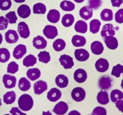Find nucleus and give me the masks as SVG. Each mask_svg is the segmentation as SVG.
I'll return each mask as SVG.
<instances>
[{"label":"nucleus","instance_id":"obj_1","mask_svg":"<svg viewBox=\"0 0 123 115\" xmlns=\"http://www.w3.org/2000/svg\"><path fill=\"white\" fill-rule=\"evenodd\" d=\"M33 104V100L32 97L28 94H22L18 100L19 108L24 112H28L31 109Z\"/></svg>","mask_w":123,"mask_h":115},{"label":"nucleus","instance_id":"obj_2","mask_svg":"<svg viewBox=\"0 0 123 115\" xmlns=\"http://www.w3.org/2000/svg\"><path fill=\"white\" fill-rule=\"evenodd\" d=\"M72 98L76 102H82L85 98L86 93L81 87H76L71 92Z\"/></svg>","mask_w":123,"mask_h":115},{"label":"nucleus","instance_id":"obj_3","mask_svg":"<svg viewBox=\"0 0 123 115\" xmlns=\"http://www.w3.org/2000/svg\"><path fill=\"white\" fill-rule=\"evenodd\" d=\"M3 82L4 85L6 88H13L16 85L17 79L13 75L4 74L3 76Z\"/></svg>","mask_w":123,"mask_h":115},{"label":"nucleus","instance_id":"obj_4","mask_svg":"<svg viewBox=\"0 0 123 115\" xmlns=\"http://www.w3.org/2000/svg\"><path fill=\"white\" fill-rule=\"evenodd\" d=\"M43 34L48 39H53L58 35V32L55 26L47 25L43 29Z\"/></svg>","mask_w":123,"mask_h":115},{"label":"nucleus","instance_id":"obj_5","mask_svg":"<svg viewBox=\"0 0 123 115\" xmlns=\"http://www.w3.org/2000/svg\"><path fill=\"white\" fill-rule=\"evenodd\" d=\"M59 61L62 66L65 69H71L74 66V62L72 57L69 55L64 54L61 55L59 58Z\"/></svg>","mask_w":123,"mask_h":115},{"label":"nucleus","instance_id":"obj_6","mask_svg":"<svg viewBox=\"0 0 123 115\" xmlns=\"http://www.w3.org/2000/svg\"><path fill=\"white\" fill-rule=\"evenodd\" d=\"M18 30L19 35L24 39H26L30 36V30L28 25L25 22H21L18 23Z\"/></svg>","mask_w":123,"mask_h":115},{"label":"nucleus","instance_id":"obj_7","mask_svg":"<svg viewBox=\"0 0 123 115\" xmlns=\"http://www.w3.org/2000/svg\"><path fill=\"white\" fill-rule=\"evenodd\" d=\"M47 84L44 80H38L34 84L33 89L34 93L37 95H40L43 93L44 92L47 90Z\"/></svg>","mask_w":123,"mask_h":115},{"label":"nucleus","instance_id":"obj_8","mask_svg":"<svg viewBox=\"0 0 123 115\" xmlns=\"http://www.w3.org/2000/svg\"><path fill=\"white\" fill-rule=\"evenodd\" d=\"M112 79L109 76L104 75L101 77L98 80V86L102 90H107L112 86Z\"/></svg>","mask_w":123,"mask_h":115},{"label":"nucleus","instance_id":"obj_9","mask_svg":"<svg viewBox=\"0 0 123 115\" xmlns=\"http://www.w3.org/2000/svg\"><path fill=\"white\" fill-rule=\"evenodd\" d=\"M95 67L98 72L103 73L107 71L108 69L109 64L107 59L101 58L98 59L96 62Z\"/></svg>","mask_w":123,"mask_h":115},{"label":"nucleus","instance_id":"obj_10","mask_svg":"<svg viewBox=\"0 0 123 115\" xmlns=\"http://www.w3.org/2000/svg\"><path fill=\"white\" fill-rule=\"evenodd\" d=\"M68 110V106L66 102L61 101L54 107L53 112L57 115H63L67 113Z\"/></svg>","mask_w":123,"mask_h":115},{"label":"nucleus","instance_id":"obj_11","mask_svg":"<svg viewBox=\"0 0 123 115\" xmlns=\"http://www.w3.org/2000/svg\"><path fill=\"white\" fill-rule=\"evenodd\" d=\"M74 56L77 60L85 62L89 58V53L85 49H76L74 52Z\"/></svg>","mask_w":123,"mask_h":115},{"label":"nucleus","instance_id":"obj_12","mask_svg":"<svg viewBox=\"0 0 123 115\" xmlns=\"http://www.w3.org/2000/svg\"><path fill=\"white\" fill-rule=\"evenodd\" d=\"M27 52L26 45L24 44H18L14 49L13 56L15 59H20L24 56Z\"/></svg>","mask_w":123,"mask_h":115},{"label":"nucleus","instance_id":"obj_13","mask_svg":"<svg viewBox=\"0 0 123 115\" xmlns=\"http://www.w3.org/2000/svg\"><path fill=\"white\" fill-rule=\"evenodd\" d=\"M61 91L56 88H52L47 93V97L50 101L55 102L61 98Z\"/></svg>","mask_w":123,"mask_h":115},{"label":"nucleus","instance_id":"obj_14","mask_svg":"<svg viewBox=\"0 0 123 115\" xmlns=\"http://www.w3.org/2000/svg\"><path fill=\"white\" fill-rule=\"evenodd\" d=\"M5 40L9 44L16 43L18 40V34L15 30H8L5 33Z\"/></svg>","mask_w":123,"mask_h":115},{"label":"nucleus","instance_id":"obj_15","mask_svg":"<svg viewBox=\"0 0 123 115\" xmlns=\"http://www.w3.org/2000/svg\"><path fill=\"white\" fill-rule=\"evenodd\" d=\"M87 74L85 70L83 69H78L74 73V79L76 82L83 83L86 80Z\"/></svg>","mask_w":123,"mask_h":115},{"label":"nucleus","instance_id":"obj_16","mask_svg":"<svg viewBox=\"0 0 123 115\" xmlns=\"http://www.w3.org/2000/svg\"><path fill=\"white\" fill-rule=\"evenodd\" d=\"M33 47L37 49H45L47 45V42L44 38L41 36H37L34 37L32 41Z\"/></svg>","mask_w":123,"mask_h":115},{"label":"nucleus","instance_id":"obj_17","mask_svg":"<svg viewBox=\"0 0 123 115\" xmlns=\"http://www.w3.org/2000/svg\"><path fill=\"white\" fill-rule=\"evenodd\" d=\"M80 16L85 20H88L91 18L93 15V10L90 6L83 7L80 10Z\"/></svg>","mask_w":123,"mask_h":115},{"label":"nucleus","instance_id":"obj_18","mask_svg":"<svg viewBox=\"0 0 123 115\" xmlns=\"http://www.w3.org/2000/svg\"><path fill=\"white\" fill-rule=\"evenodd\" d=\"M104 41L107 48L110 50H115L118 47V41L114 36H110L104 37Z\"/></svg>","mask_w":123,"mask_h":115},{"label":"nucleus","instance_id":"obj_19","mask_svg":"<svg viewBox=\"0 0 123 115\" xmlns=\"http://www.w3.org/2000/svg\"><path fill=\"white\" fill-rule=\"evenodd\" d=\"M115 30L112 24H106L104 25L101 31V36L102 37H106L107 36L115 35Z\"/></svg>","mask_w":123,"mask_h":115},{"label":"nucleus","instance_id":"obj_20","mask_svg":"<svg viewBox=\"0 0 123 115\" xmlns=\"http://www.w3.org/2000/svg\"><path fill=\"white\" fill-rule=\"evenodd\" d=\"M18 16L23 19L27 18L30 15L31 9L29 6L23 4L18 7Z\"/></svg>","mask_w":123,"mask_h":115},{"label":"nucleus","instance_id":"obj_21","mask_svg":"<svg viewBox=\"0 0 123 115\" xmlns=\"http://www.w3.org/2000/svg\"><path fill=\"white\" fill-rule=\"evenodd\" d=\"M104 46L99 41H95L91 44V50L95 55H101L104 51Z\"/></svg>","mask_w":123,"mask_h":115},{"label":"nucleus","instance_id":"obj_22","mask_svg":"<svg viewBox=\"0 0 123 115\" xmlns=\"http://www.w3.org/2000/svg\"><path fill=\"white\" fill-rule=\"evenodd\" d=\"M47 20L52 23H56L58 22L60 19V13L56 9L49 10L47 16Z\"/></svg>","mask_w":123,"mask_h":115},{"label":"nucleus","instance_id":"obj_23","mask_svg":"<svg viewBox=\"0 0 123 115\" xmlns=\"http://www.w3.org/2000/svg\"><path fill=\"white\" fill-rule=\"evenodd\" d=\"M41 71L37 68L29 69L26 73L27 76L32 81H34L39 79L41 76Z\"/></svg>","mask_w":123,"mask_h":115},{"label":"nucleus","instance_id":"obj_24","mask_svg":"<svg viewBox=\"0 0 123 115\" xmlns=\"http://www.w3.org/2000/svg\"><path fill=\"white\" fill-rule=\"evenodd\" d=\"M56 85L61 88L66 87L69 83L68 79L66 75L63 74H59L55 78Z\"/></svg>","mask_w":123,"mask_h":115},{"label":"nucleus","instance_id":"obj_25","mask_svg":"<svg viewBox=\"0 0 123 115\" xmlns=\"http://www.w3.org/2000/svg\"><path fill=\"white\" fill-rule=\"evenodd\" d=\"M16 99V93L14 91H8L4 95L3 101L6 104H12Z\"/></svg>","mask_w":123,"mask_h":115},{"label":"nucleus","instance_id":"obj_26","mask_svg":"<svg viewBox=\"0 0 123 115\" xmlns=\"http://www.w3.org/2000/svg\"><path fill=\"white\" fill-rule=\"evenodd\" d=\"M72 43L76 47H83L86 43V38L80 35H74L72 38Z\"/></svg>","mask_w":123,"mask_h":115},{"label":"nucleus","instance_id":"obj_27","mask_svg":"<svg viewBox=\"0 0 123 115\" xmlns=\"http://www.w3.org/2000/svg\"><path fill=\"white\" fill-rule=\"evenodd\" d=\"M98 102L102 105H106L109 102V95L106 91H100L97 95Z\"/></svg>","mask_w":123,"mask_h":115},{"label":"nucleus","instance_id":"obj_28","mask_svg":"<svg viewBox=\"0 0 123 115\" xmlns=\"http://www.w3.org/2000/svg\"><path fill=\"white\" fill-rule=\"evenodd\" d=\"M18 87L20 90L22 91H27L29 90L31 88V84L29 80L26 78L23 77L19 80Z\"/></svg>","mask_w":123,"mask_h":115},{"label":"nucleus","instance_id":"obj_29","mask_svg":"<svg viewBox=\"0 0 123 115\" xmlns=\"http://www.w3.org/2000/svg\"><path fill=\"white\" fill-rule=\"evenodd\" d=\"M74 29L76 32L85 34L87 31V24L84 21L79 20L75 24Z\"/></svg>","mask_w":123,"mask_h":115},{"label":"nucleus","instance_id":"obj_30","mask_svg":"<svg viewBox=\"0 0 123 115\" xmlns=\"http://www.w3.org/2000/svg\"><path fill=\"white\" fill-rule=\"evenodd\" d=\"M37 59L36 57L32 54H29L25 57L23 60V66L26 67H32L37 64Z\"/></svg>","mask_w":123,"mask_h":115},{"label":"nucleus","instance_id":"obj_31","mask_svg":"<svg viewBox=\"0 0 123 115\" xmlns=\"http://www.w3.org/2000/svg\"><path fill=\"white\" fill-rule=\"evenodd\" d=\"M74 16L71 14H66L63 17L62 19V23L66 28L71 26L74 24Z\"/></svg>","mask_w":123,"mask_h":115},{"label":"nucleus","instance_id":"obj_32","mask_svg":"<svg viewBox=\"0 0 123 115\" xmlns=\"http://www.w3.org/2000/svg\"><path fill=\"white\" fill-rule=\"evenodd\" d=\"M113 12L109 9H103L101 13V19L104 21H111L113 20Z\"/></svg>","mask_w":123,"mask_h":115},{"label":"nucleus","instance_id":"obj_33","mask_svg":"<svg viewBox=\"0 0 123 115\" xmlns=\"http://www.w3.org/2000/svg\"><path fill=\"white\" fill-rule=\"evenodd\" d=\"M10 53L6 48L0 49V63H5L9 60Z\"/></svg>","mask_w":123,"mask_h":115},{"label":"nucleus","instance_id":"obj_34","mask_svg":"<svg viewBox=\"0 0 123 115\" xmlns=\"http://www.w3.org/2000/svg\"><path fill=\"white\" fill-rule=\"evenodd\" d=\"M66 47V43L62 39H57L53 43V48L56 52L63 51Z\"/></svg>","mask_w":123,"mask_h":115},{"label":"nucleus","instance_id":"obj_35","mask_svg":"<svg viewBox=\"0 0 123 115\" xmlns=\"http://www.w3.org/2000/svg\"><path fill=\"white\" fill-rule=\"evenodd\" d=\"M61 8L65 11H71L75 9V5L69 1H63L60 4Z\"/></svg>","mask_w":123,"mask_h":115},{"label":"nucleus","instance_id":"obj_36","mask_svg":"<svg viewBox=\"0 0 123 115\" xmlns=\"http://www.w3.org/2000/svg\"><path fill=\"white\" fill-rule=\"evenodd\" d=\"M101 23L97 19H93L90 22V31L93 34H96L99 32Z\"/></svg>","mask_w":123,"mask_h":115},{"label":"nucleus","instance_id":"obj_37","mask_svg":"<svg viewBox=\"0 0 123 115\" xmlns=\"http://www.w3.org/2000/svg\"><path fill=\"white\" fill-rule=\"evenodd\" d=\"M110 98L112 102L115 103L123 99V93L118 89L113 90L111 93Z\"/></svg>","mask_w":123,"mask_h":115},{"label":"nucleus","instance_id":"obj_38","mask_svg":"<svg viewBox=\"0 0 123 115\" xmlns=\"http://www.w3.org/2000/svg\"><path fill=\"white\" fill-rule=\"evenodd\" d=\"M33 11L34 14H45L46 11V7L43 3H37L33 5Z\"/></svg>","mask_w":123,"mask_h":115},{"label":"nucleus","instance_id":"obj_39","mask_svg":"<svg viewBox=\"0 0 123 115\" xmlns=\"http://www.w3.org/2000/svg\"><path fill=\"white\" fill-rule=\"evenodd\" d=\"M37 56L40 62L43 63L47 64L50 61V55L49 53L47 51L40 52Z\"/></svg>","mask_w":123,"mask_h":115},{"label":"nucleus","instance_id":"obj_40","mask_svg":"<svg viewBox=\"0 0 123 115\" xmlns=\"http://www.w3.org/2000/svg\"><path fill=\"white\" fill-rule=\"evenodd\" d=\"M18 65L15 62H10L7 66V71L10 74H15L18 71Z\"/></svg>","mask_w":123,"mask_h":115},{"label":"nucleus","instance_id":"obj_41","mask_svg":"<svg viewBox=\"0 0 123 115\" xmlns=\"http://www.w3.org/2000/svg\"><path fill=\"white\" fill-rule=\"evenodd\" d=\"M122 73H123V66L122 65L117 64L113 67L111 75L117 78H119Z\"/></svg>","mask_w":123,"mask_h":115},{"label":"nucleus","instance_id":"obj_42","mask_svg":"<svg viewBox=\"0 0 123 115\" xmlns=\"http://www.w3.org/2000/svg\"><path fill=\"white\" fill-rule=\"evenodd\" d=\"M6 18L7 19L8 22L10 24H14L17 22L18 18L15 14V12L14 11H10L6 14Z\"/></svg>","mask_w":123,"mask_h":115},{"label":"nucleus","instance_id":"obj_43","mask_svg":"<svg viewBox=\"0 0 123 115\" xmlns=\"http://www.w3.org/2000/svg\"><path fill=\"white\" fill-rule=\"evenodd\" d=\"M12 5L11 0H0V9L2 10H8Z\"/></svg>","mask_w":123,"mask_h":115},{"label":"nucleus","instance_id":"obj_44","mask_svg":"<svg viewBox=\"0 0 123 115\" xmlns=\"http://www.w3.org/2000/svg\"><path fill=\"white\" fill-rule=\"evenodd\" d=\"M115 19L118 23H123V8L119 9L115 14Z\"/></svg>","mask_w":123,"mask_h":115},{"label":"nucleus","instance_id":"obj_45","mask_svg":"<svg viewBox=\"0 0 123 115\" xmlns=\"http://www.w3.org/2000/svg\"><path fill=\"white\" fill-rule=\"evenodd\" d=\"M92 113L95 115H106L107 111L106 109L104 107L98 106L93 109Z\"/></svg>","mask_w":123,"mask_h":115},{"label":"nucleus","instance_id":"obj_46","mask_svg":"<svg viewBox=\"0 0 123 115\" xmlns=\"http://www.w3.org/2000/svg\"><path fill=\"white\" fill-rule=\"evenodd\" d=\"M89 4L92 8L97 9L102 5V0H89Z\"/></svg>","mask_w":123,"mask_h":115},{"label":"nucleus","instance_id":"obj_47","mask_svg":"<svg viewBox=\"0 0 123 115\" xmlns=\"http://www.w3.org/2000/svg\"><path fill=\"white\" fill-rule=\"evenodd\" d=\"M8 24L7 19L4 17L1 16L0 17V30H3L6 29Z\"/></svg>","mask_w":123,"mask_h":115},{"label":"nucleus","instance_id":"obj_48","mask_svg":"<svg viewBox=\"0 0 123 115\" xmlns=\"http://www.w3.org/2000/svg\"><path fill=\"white\" fill-rule=\"evenodd\" d=\"M10 113L12 115H27L26 114L22 112L18 107H13L10 110Z\"/></svg>","mask_w":123,"mask_h":115},{"label":"nucleus","instance_id":"obj_49","mask_svg":"<svg viewBox=\"0 0 123 115\" xmlns=\"http://www.w3.org/2000/svg\"><path fill=\"white\" fill-rule=\"evenodd\" d=\"M115 105L118 108V109L121 111V112L123 113V100H120L117 101V102H115Z\"/></svg>","mask_w":123,"mask_h":115},{"label":"nucleus","instance_id":"obj_50","mask_svg":"<svg viewBox=\"0 0 123 115\" xmlns=\"http://www.w3.org/2000/svg\"><path fill=\"white\" fill-rule=\"evenodd\" d=\"M113 7H120L123 3V0H111Z\"/></svg>","mask_w":123,"mask_h":115},{"label":"nucleus","instance_id":"obj_51","mask_svg":"<svg viewBox=\"0 0 123 115\" xmlns=\"http://www.w3.org/2000/svg\"><path fill=\"white\" fill-rule=\"evenodd\" d=\"M68 115H81V114H80L78 111L74 110L71 111V112L68 114Z\"/></svg>","mask_w":123,"mask_h":115},{"label":"nucleus","instance_id":"obj_52","mask_svg":"<svg viewBox=\"0 0 123 115\" xmlns=\"http://www.w3.org/2000/svg\"><path fill=\"white\" fill-rule=\"evenodd\" d=\"M42 115H52V114L49 110H48L47 112H44V111H43V113H42Z\"/></svg>","mask_w":123,"mask_h":115},{"label":"nucleus","instance_id":"obj_53","mask_svg":"<svg viewBox=\"0 0 123 115\" xmlns=\"http://www.w3.org/2000/svg\"><path fill=\"white\" fill-rule=\"evenodd\" d=\"M13 1L17 3H21L24 2L26 0H13Z\"/></svg>","mask_w":123,"mask_h":115},{"label":"nucleus","instance_id":"obj_54","mask_svg":"<svg viewBox=\"0 0 123 115\" xmlns=\"http://www.w3.org/2000/svg\"><path fill=\"white\" fill-rule=\"evenodd\" d=\"M85 0H74V1L76 3H81L82 2H83Z\"/></svg>","mask_w":123,"mask_h":115},{"label":"nucleus","instance_id":"obj_55","mask_svg":"<svg viewBox=\"0 0 123 115\" xmlns=\"http://www.w3.org/2000/svg\"><path fill=\"white\" fill-rule=\"evenodd\" d=\"M3 41V36L2 34L0 33V45L1 44V43H2Z\"/></svg>","mask_w":123,"mask_h":115},{"label":"nucleus","instance_id":"obj_56","mask_svg":"<svg viewBox=\"0 0 123 115\" xmlns=\"http://www.w3.org/2000/svg\"><path fill=\"white\" fill-rule=\"evenodd\" d=\"M121 87H122V88L123 89V79H122V83H121Z\"/></svg>","mask_w":123,"mask_h":115},{"label":"nucleus","instance_id":"obj_57","mask_svg":"<svg viewBox=\"0 0 123 115\" xmlns=\"http://www.w3.org/2000/svg\"><path fill=\"white\" fill-rule=\"evenodd\" d=\"M1 105H2V102H1V99H0V107L1 106Z\"/></svg>","mask_w":123,"mask_h":115},{"label":"nucleus","instance_id":"obj_58","mask_svg":"<svg viewBox=\"0 0 123 115\" xmlns=\"http://www.w3.org/2000/svg\"><path fill=\"white\" fill-rule=\"evenodd\" d=\"M10 115V114H5V115Z\"/></svg>","mask_w":123,"mask_h":115},{"label":"nucleus","instance_id":"obj_59","mask_svg":"<svg viewBox=\"0 0 123 115\" xmlns=\"http://www.w3.org/2000/svg\"><path fill=\"white\" fill-rule=\"evenodd\" d=\"M95 115V114H93V113H92L91 115Z\"/></svg>","mask_w":123,"mask_h":115}]
</instances>
